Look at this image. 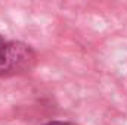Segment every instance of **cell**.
<instances>
[{
	"instance_id": "cell-1",
	"label": "cell",
	"mask_w": 127,
	"mask_h": 125,
	"mask_svg": "<svg viewBox=\"0 0 127 125\" xmlns=\"http://www.w3.org/2000/svg\"><path fill=\"white\" fill-rule=\"evenodd\" d=\"M37 55L31 46L22 41H6L0 53V77H12L31 71L35 66Z\"/></svg>"
},
{
	"instance_id": "cell-2",
	"label": "cell",
	"mask_w": 127,
	"mask_h": 125,
	"mask_svg": "<svg viewBox=\"0 0 127 125\" xmlns=\"http://www.w3.org/2000/svg\"><path fill=\"white\" fill-rule=\"evenodd\" d=\"M43 125H75V124H72L69 121H49V122H46Z\"/></svg>"
},
{
	"instance_id": "cell-3",
	"label": "cell",
	"mask_w": 127,
	"mask_h": 125,
	"mask_svg": "<svg viewBox=\"0 0 127 125\" xmlns=\"http://www.w3.org/2000/svg\"><path fill=\"white\" fill-rule=\"evenodd\" d=\"M4 46H6V40L3 38V35L0 34V53L3 52V49H4Z\"/></svg>"
}]
</instances>
